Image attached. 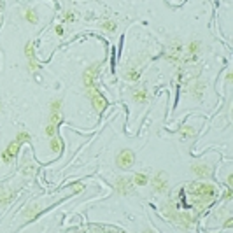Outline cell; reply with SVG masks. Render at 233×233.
Masks as SVG:
<instances>
[{"mask_svg":"<svg viewBox=\"0 0 233 233\" xmlns=\"http://www.w3.org/2000/svg\"><path fill=\"white\" fill-rule=\"evenodd\" d=\"M133 161H135V154L130 149H121L118 153V156H116V165H118L119 168H123V170L132 167Z\"/></svg>","mask_w":233,"mask_h":233,"instance_id":"obj_1","label":"cell"},{"mask_svg":"<svg viewBox=\"0 0 233 233\" xmlns=\"http://www.w3.org/2000/svg\"><path fill=\"white\" fill-rule=\"evenodd\" d=\"M88 95H89V98H91V104H93V107H95V110H97V112H102V110L105 109V98L102 97L100 93L97 91V88H95V86H88Z\"/></svg>","mask_w":233,"mask_h":233,"instance_id":"obj_2","label":"cell"},{"mask_svg":"<svg viewBox=\"0 0 233 233\" xmlns=\"http://www.w3.org/2000/svg\"><path fill=\"white\" fill-rule=\"evenodd\" d=\"M195 189V196H200V198H205L207 200H212V196H214V186L212 184H207V182H200V184L193 186Z\"/></svg>","mask_w":233,"mask_h":233,"instance_id":"obj_3","label":"cell"},{"mask_svg":"<svg viewBox=\"0 0 233 233\" xmlns=\"http://www.w3.org/2000/svg\"><path fill=\"white\" fill-rule=\"evenodd\" d=\"M153 188L156 193H165L168 188L167 184V174H163V172H158L156 175L153 177Z\"/></svg>","mask_w":233,"mask_h":233,"instance_id":"obj_4","label":"cell"},{"mask_svg":"<svg viewBox=\"0 0 233 233\" xmlns=\"http://www.w3.org/2000/svg\"><path fill=\"white\" fill-rule=\"evenodd\" d=\"M18 149H19V144L18 142H11L7 147H5L4 151H2V161H5V163H9L11 160L16 156V153H18Z\"/></svg>","mask_w":233,"mask_h":233,"instance_id":"obj_5","label":"cell"},{"mask_svg":"<svg viewBox=\"0 0 233 233\" xmlns=\"http://www.w3.org/2000/svg\"><path fill=\"white\" fill-rule=\"evenodd\" d=\"M132 184H133V182H130V179H126V177H119V179L116 180L118 193H121V196H123V195H128V193H130V189H132Z\"/></svg>","mask_w":233,"mask_h":233,"instance_id":"obj_6","label":"cell"},{"mask_svg":"<svg viewBox=\"0 0 233 233\" xmlns=\"http://www.w3.org/2000/svg\"><path fill=\"white\" fill-rule=\"evenodd\" d=\"M191 172L196 174L198 177H209V174H210V167L205 165V163H198V165H193V167H191Z\"/></svg>","mask_w":233,"mask_h":233,"instance_id":"obj_7","label":"cell"},{"mask_svg":"<svg viewBox=\"0 0 233 233\" xmlns=\"http://www.w3.org/2000/svg\"><path fill=\"white\" fill-rule=\"evenodd\" d=\"M25 19H27L30 25H37V23H39V14L32 9V7H28V9H25Z\"/></svg>","mask_w":233,"mask_h":233,"instance_id":"obj_8","label":"cell"},{"mask_svg":"<svg viewBox=\"0 0 233 233\" xmlns=\"http://www.w3.org/2000/svg\"><path fill=\"white\" fill-rule=\"evenodd\" d=\"M49 145H51V151H53L54 154H60L62 153V142H60V139H56V137H51V142H49Z\"/></svg>","mask_w":233,"mask_h":233,"instance_id":"obj_9","label":"cell"},{"mask_svg":"<svg viewBox=\"0 0 233 233\" xmlns=\"http://www.w3.org/2000/svg\"><path fill=\"white\" fill-rule=\"evenodd\" d=\"M145 98H147V91H145L144 88H142V89H137V91L133 93V100L139 102V104H144Z\"/></svg>","mask_w":233,"mask_h":233,"instance_id":"obj_10","label":"cell"},{"mask_svg":"<svg viewBox=\"0 0 233 233\" xmlns=\"http://www.w3.org/2000/svg\"><path fill=\"white\" fill-rule=\"evenodd\" d=\"M133 182H135L137 186H145L149 182V179H147L145 174H135V175H133Z\"/></svg>","mask_w":233,"mask_h":233,"instance_id":"obj_11","label":"cell"},{"mask_svg":"<svg viewBox=\"0 0 233 233\" xmlns=\"http://www.w3.org/2000/svg\"><path fill=\"white\" fill-rule=\"evenodd\" d=\"M188 51H189V54H191V56H196L198 51H200V42H198V40H193V42L188 46Z\"/></svg>","mask_w":233,"mask_h":233,"instance_id":"obj_12","label":"cell"},{"mask_svg":"<svg viewBox=\"0 0 233 233\" xmlns=\"http://www.w3.org/2000/svg\"><path fill=\"white\" fill-rule=\"evenodd\" d=\"M102 28H104V30L105 32H109V33H112V32H116V23L114 21H104L102 23Z\"/></svg>","mask_w":233,"mask_h":233,"instance_id":"obj_13","label":"cell"},{"mask_svg":"<svg viewBox=\"0 0 233 233\" xmlns=\"http://www.w3.org/2000/svg\"><path fill=\"white\" fill-rule=\"evenodd\" d=\"M16 142H18V144H23V142H30V135H28L27 132H19L18 135H16Z\"/></svg>","mask_w":233,"mask_h":233,"instance_id":"obj_14","label":"cell"},{"mask_svg":"<svg viewBox=\"0 0 233 233\" xmlns=\"http://www.w3.org/2000/svg\"><path fill=\"white\" fill-rule=\"evenodd\" d=\"M25 53H27L28 62H33V44H32V42H28V44H27V49H25Z\"/></svg>","mask_w":233,"mask_h":233,"instance_id":"obj_15","label":"cell"},{"mask_svg":"<svg viewBox=\"0 0 233 233\" xmlns=\"http://www.w3.org/2000/svg\"><path fill=\"white\" fill-rule=\"evenodd\" d=\"M139 75H140V72H139V70H133V68H130V70L126 72V79L137 81V79H139Z\"/></svg>","mask_w":233,"mask_h":233,"instance_id":"obj_16","label":"cell"},{"mask_svg":"<svg viewBox=\"0 0 233 233\" xmlns=\"http://www.w3.org/2000/svg\"><path fill=\"white\" fill-rule=\"evenodd\" d=\"M226 184H228L230 188H231V184H233V175H231V174H230V175L226 177Z\"/></svg>","mask_w":233,"mask_h":233,"instance_id":"obj_17","label":"cell"},{"mask_svg":"<svg viewBox=\"0 0 233 233\" xmlns=\"http://www.w3.org/2000/svg\"><path fill=\"white\" fill-rule=\"evenodd\" d=\"M54 32H56V35L62 37L63 35V27H56V30H54Z\"/></svg>","mask_w":233,"mask_h":233,"instance_id":"obj_18","label":"cell"},{"mask_svg":"<svg viewBox=\"0 0 233 233\" xmlns=\"http://www.w3.org/2000/svg\"><path fill=\"white\" fill-rule=\"evenodd\" d=\"M65 19H67V21H72V19H74V16H72V13H67Z\"/></svg>","mask_w":233,"mask_h":233,"instance_id":"obj_19","label":"cell"},{"mask_svg":"<svg viewBox=\"0 0 233 233\" xmlns=\"http://www.w3.org/2000/svg\"><path fill=\"white\" fill-rule=\"evenodd\" d=\"M0 110H2V104H0Z\"/></svg>","mask_w":233,"mask_h":233,"instance_id":"obj_20","label":"cell"}]
</instances>
